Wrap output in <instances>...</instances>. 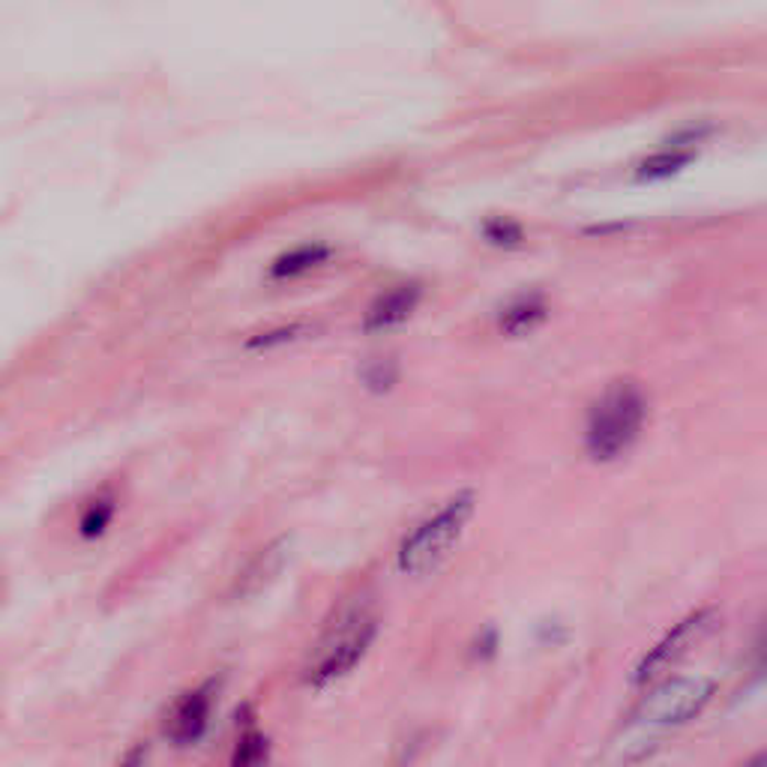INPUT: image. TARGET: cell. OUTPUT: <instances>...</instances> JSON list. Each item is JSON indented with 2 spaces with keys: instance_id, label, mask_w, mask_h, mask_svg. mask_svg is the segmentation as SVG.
<instances>
[{
  "instance_id": "obj_1",
  "label": "cell",
  "mask_w": 767,
  "mask_h": 767,
  "mask_svg": "<svg viewBox=\"0 0 767 767\" xmlns=\"http://www.w3.org/2000/svg\"><path fill=\"white\" fill-rule=\"evenodd\" d=\"M378 636V608L369 597H354L333 615L312 645L303 681L310 687H327L352 674Z\"/></svg>"
},
{
  "instance_id": "obj_2",
  "label": "cell",
  "mask_w": 767,
  "mask_h": 767,
  "mask_svg": "<svg viewBox=\"0 0 767 767\" xmlns=\"http://www.w3.org/2000/svg\"><path fill=\"white\" fill-rule=\"evenodd\" d=\"M645 423H648L645 393L633 381H615L587 414V456L594 462H615L639 441Z\"/></svg>"
},
{
  "instance_id": "obj_3",
  "label": "cell",
  "mask_w": 767,
  "mask_h": 767,
  "mask_svg": "<svg viewBox=\"0 0 767 767\" xmlns=\"http://www.w3.org/2000/svg\"><path fill=\"white\" fill-rule=\"evenodd\" d=\"M474 510H477V495L471 489L458 491L456 498H450L441 510L432 512L426 522L417 525L414 531L402 540L399 554H396L399 570L406 575L435 573L458 545Z\"/></svg>"
},
{
  "instance_id": "obj_4",
  "label": "cell",
  "mask_w": 767,
  "mask_h": 767,
  "mask_svg": "<svg viewBox=\"0 0 767 767\" xmlns=\"http://www.w3.org/2000/svg\"><path fill=\"white\" fill-rule=\"evenodd\" d=\"M716 693V683L711 678H662L650 683V690L641 695V702L629 714L633 732H669L681 725L693 723L711 704Z\"/></svg>"
},
{
  "instance_id": "obj_5",
  "label": "cell",
  "mask_w": 767,
  "mask_h": 767,
  "mask_svg": "<svg viewBox=\"0 0 767 767\" xmlns=\"http://www.w3.org/2000/svg\"><path fill=\"white\" fill-rule=\"evenodd\" d=\"M716 624H720V612H716V608H699L690 618H683L666 639L657 641V648H650L648 653L641 657V662L636 666V674H633V681L639 683V687H650V683L669 678L671 671L678 669V666L714 633Z\"/></svg>"
},
{
  "instance_id": "obj_6",
  "label": "cell",
  "mask_w": 767,
  "mask_h": 767,
  "mask_svg": "<svg viewBox=\"0 0 767 767\" xmlns=\"http://www.w3.org/2000/svg\"><path fill=\"white\" fill-rule=\"evenodd\" d=\"M216 704V681H204L202 687H195L190 693H183L177 702L171 704L169 716H165V737L174 746H192L198 744L210 725Z\"/></svg>"
},
{
  "instance_id": "obj_7",
  "label": "cell",
  "mask_w": 767,
  "mask_h": 767,
  "mask_svg": "<svg viewBox=\"0 0 767 767\" xmlns=\"http://www.w3.org/2000/svg\"><path fill=\"white\" fill-rule=\"evenodd\" d=\"M420 298H423L420 285H399L393 291L381 294V298H375L372 306L363 315V331L384 333L393 331L399 324H406L417 312V306H420Z\"/></svg>"
},
{
  "instance_id": "obj_8",
  "label": "cell",
  "mask_w": 767,
  "mask_h": 767,
  "mask_svg": "<svg viewBox=\"0 0 767 767\" xmlns=\"http://www.w3.org/2000/svg\"><path fill=\"white\" fill-rule=\"evenodd\" d=\"M288 554H291V540L288 537H279L270 545H264L246 564L244 573L237 575V597H256V594H261L282 573V566L288 564Z\"/></svg>"
},
{
  "instance_id": "obj_9",
  "label": "cell",
  "mask_w": 767,
  "mask_h": 767,
  "mask_svg": "<svg viewBox=\"0 0 767 767\" xmlns=\"http://www.w3.org/2000/svg\"><path fill=\"white\" fill-rule=\"evenodd\" d=\"M549 315V303L540 291H531V294H522V298H512L501 312H498V331L507 333V336H522V333H531L533 327H540Z\"/></svg>"
},
{
  "instance_id": "obj_10",
  "label": "cell",
  "mask_w": 767,
  "mask_h": 767,
  "mask_svg": "<svg viewBox=\"0 0 767 767\" xmlns=\"http://www.w3.org/2000/svg\"><path fill=\"white\" fill-rule=\"evenodd\" d=\"M331 246L324 244H303L294 246V249H285L279 252L277 261L270 264V279H298L303 273H310L315 267H321L327 258H331Z\"/></svg>"
},
{
  "instance_id": "obj_11",
  "label": "cell",
  "mask_w": 767,
  "mask_h": 767,
  "mask_svg": "<svg viewBox=\"0 0 767 767\" xmlns=\"http://www.w3.org/2000/svg\"><path fill=\"white\" fill-rule=\"evenodd\" d=\"M693 160V150H662V153H653V156L639 162L636 181H666V177L681 174Z\"/></svg>"
},
{
  "instance_id": "obj_12",
  "label": "cell",
  "mask_w": 767,
  "mask_h": 767,
  "mask_svg": "<svg viewBox=\"0 0 767 767\" xmlns=\"http://www.w3.org/2000/svg\"><path fill=\"white\" fill-rule=\"evenodd\" d=\"M267 753H270V744L267 737L258 732V728H246L237 737L235 753H231V765L228 767H264L267 765Z\"/></svg>"
},
{
  "instance_id": "obj_13",
  "label": "cell",
  "mask_w": 767,
  "mask_h": 767,
  "mask_svg": "<svg viewBox=\"0 0 767 767\" xmlns=\"http://www.w3.org/2000/svg\"><path fill=\"white\" fill-rule=\"evenodd\" d=\"M360 381L363 387L369 390V393L381 396V393H390L396 387V381H399V363L396 360H369L360 366Z\"/></svg>"
},
{
  "instance_id": "obj_14",
  "label": "cell",
  "mask_w": 767,
  "mask_h": 767,
  "mask_svg": "<svg viewBox=\"0 0 767 767\" xmlns=\"http://www.w3.org/2000/svg\"><path fill=\"white\" fill-rule=\"evenodd\" d=\"M479 231H483V237H486L491 246H498V249H510V246H519L525 240L522 225L516 223V219H507V216L486 219Z\"/></svg>"
},
{
  "instance_id": "obj_15",
  "label": "cell",
  "mask_w": 767,
  "mask_h": 767,
  "mask_svg": "<svg viewBox=\"0 0 767 767\" xmlns=\"http://www.w3.org/2000/svg\"><path fill=\"white\" fill-rule=\"evenodd\" d=\"M111 519H115V504L108 501V498H99V501H94L85 512H82L78 531H82V537H87V540H96V537H102V533H106Z\"/></svg>"
},
{
  "instance_id": "obj_16",
  "label": "cell",
  "mask_w": 767,
  "mask_h": 767,
  "mask_svg": "<svg viewBox=\"0 0 767 767\" xmlns=\"http://www.w3.org/2000/svg\"><path fill=\"white\" fill-rule=\"evenodd\" d=\"M303 331V324H291V327H279L273 333H261L256 339H249V352H258V348H273V345H282V342H291L298 333Z\"/></svg>"
},
{
  "instance_id": "obj_17",
  "label": "cell",
  "mask_w": 767,
  "mask_h": 767,
  "mask_svg": "<svg viewBox=\"0 0 767 767\" xmlns=\"http://www.w3.org/2000/svg\"><path fill=\"white\" fill-rule=\"evenodd\" d=\"M144 753H148L144 746H136V749H132V753L123 758V765L120 767H141V761H144Z\"/></svg>"
}]
</instances>
